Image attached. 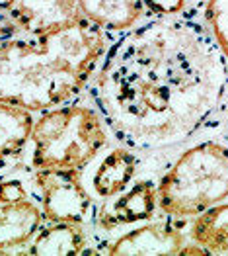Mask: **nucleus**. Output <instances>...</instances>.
<instances>
[{
    "mask_svg": "<svg viewBox=\"0 0 228 256\" xmlns=\"http://www.w3.org/2000/svg\"><path fill=\"white\" fill-rule=\"evenodd\" d=\"M227 80V57L203 24L160 16L107 49L94 96L113 133L133 149L154 150L199 128Z\"/></svg>",
    "mask_w": 228,
    "mask_h": 256,
    "instance_id": "nucleus-1",
    "label": "nucleus"
},
{
    "mask_svg": "<svg viewBox=\"0 0 228 256\" xmlns=\"http://www.w3.org/2000/svg\"><path fill=\"white\" fill-rule=\"evenodd\" d=\"M107 53L102 28L82 20L35 40H0V102L47 112L74 98Z\"/></svg>",
    "mask_w": 228,
    "mask_h": 256,
    "instance_id": "nucleus-2",
    "label": "nucleus"
},
{
    "mask_svg": "<svg viewBox=\"0 0 228 256\" xmlns=\"http://www.w3.org/2000/svg\"><path fill=\"white\" fill-rule=\"evenodd\" d=\"M158 208L172 217H195L228 198V147L205 141L187 149L162 176Z\"/></svg>",
    "mask_w": 228,
    "mask_h": 256,
    "instance_id": "nucleus-3",
    "label": "nucleus"
},
{
    "mask_svg": "<svg viewBox=\"0 0 228 256\" xmlns=\"http://www.w3.org/2000/svg\"><path fill=\"white\" fill-rule=\"evenodd\" d=\"M33 156L37 170L76 168L92 162L107 145L104 122L88 106H57L43 112L31 128Z\"/></svg>",
    "mask_w": 228,
    "mask_h": 256,
    "instance_id": "nucleus-4",
    "label": "nucleus"
},
{
    "mask_svg": "<svg viewBox=\"0 0 228 256\" xmlns=\"http://www.w3.org/2000/svg\"><path fill=\"white\" fill-rule=\"evenodd\" d=\"M35 184L41 192L43 217L59 223H80L88 219L92 198L82 184V174L76 168H45L37 170Z\"/></svg>",
    "mask_w": 228,
    "mask_h": 256,
    "instance_id": "nucleus-5",
    "label": "nucleus"
},
{
    "mask_svg": "<svg viewBox=\"0 0 228 256\" xmlns=\"http://www.w3.org/2000/svg\"><path fill=\"white\" fill-rule=\"evenodd\" d=\"M6 6L21 32L31 38L59 34L84 20L78 0H6Z\"/></svg>",
    "mask_w": 228,
    "mask_h": 256,
    "instance_id": "nucleus-6",
    "label": "nucleus"
},
{
    "mask_svg": "<svg viewBox=\"0 0 228 256\" xmlns=\"http://www.w3.org/2000/svg\"><path fill=\"white\" fill-rule=\"evenodd\" d=\"M186 244L184 233L168 221H154L119 236L107 254H180Z\"/></svg>",
    "mask_w": 228,
    "mask_h": 256,
    "instance_id": "nucleus-7",
    "label": "nucleus"
},
{
    "mask_svg": "<svg viewBox=\"0 0 228 256\" xmlns=\"http://www.w3.org/2000/svg\"><path fill=\"white\" fill-rule=\"evenodd\" d=\"M158 208V196L152 182L141 180L131 190L121 192L115 202L105 204L100 210L98 223L104 229H115L119 225H129L137 221H148Z\"/></svg>",
    "mask_w": 228,
    "mask_h": 256,
    "instance_id": "nucleus-8",
    "label": "nucleus"
},
{
    "mask_svg": "<svg viewBox=\"0 0 228 256\" xmlns=\"http://www.w3.org/2000/svg\"><path fill=\"white\" fill-rule=\"evenodd\" d=\"M43 212L33 202L0 204V250L27 244L43 225Z\"/></svg>",
    "mask_w": 228,
    "mask_h": 256,
    "instance_id": "nucleus-9",
    "label": "nucleus"
},
{
    "mask_svg": "<svg viewBox=\"0 0 228 256\" xmlns=\"http://www.w3.org/2000/svg\"><path fill=\"white\" fill-rule=\"evenodd\" d=\"M84 20L109 32H125L145 14L143 0H78Z\"/></svg>",
    "mask_w": 228,
    "mask_h": 256,
    "instance_id": "nucleus-10",
    "label": "nucleus"
},
{
    "mask_svg": "<svg viewBox=\"0 0 228 256\" xmlns=\"http://www.w3.org/2000/svg\"><path fill=\"white\" fill-rule=\"evenodd\" d=\"M137 174V158L131 150L113 149L104 156L92 178V186L100 198H115L127 190Z\"/></svg>",
    "mask_w": 228,
    "mask_h": 256,
    "instance_id": "nucleus-11",
    "label": "nucleus"
},
{
    "mask_svg": "<svg viewBox=\"0 0 228 256\" xmlns=\"http://www.w3.org/2000/svg\"><path fill=\"white\" fill-rule=\"evenodd\" d=\"M86 240H88V236L80 223L59 221V223L49 225L47 229H43L33 236L29 240L25 254H82Z\"/></svg>",
    "mask_w": 228,
    "mask_h": 256,
    "instance_id": "nucleus-12",
    "label": "nucleus"
},
{
    "mask_svg": "<svg viewBox=\"0 0 228 256\" xmlns=\"http://www.w3.org/2000/svg\"><path fill=\"white\" fill-rule=\"evenodd\" d=\"M191 238L203 246L207 254L228 256V204H215L203 214L195 215Z\"/></svg>",
    "mask_w": 228,
    "mask_h": 256,
    "instance_id": "nucleus-13",
    "label": "nucleus"
},
{
    "mask_svg": "<svg viewBox=\"0 0 228 256\" xmlns=\"http://www.w3.org/2000/svg\"><path fill=\"white\" fill-rule=\"evenodd\" d=\"M205 20L228 63V0H209Z\"/></svg>",
    "mask_w": 228,
    "mask_h": 256,
    "instance_id": "nucleus-14",
    "label": "nucleus"
},
{
    "mask_svg": "<svg viewBox=\"0 0 228 256\" xmlns=\"http://www.w3.org/2000/svg\"><path fill=\"white\" fill-rule=\"evenodd\" d=\"M27 198V190L20 180L10 178L0 182V204H18Z\"/></svg>",
    "mask_w": 228,
    "mask_h": 256,
    "instance_id": "nucleus-15",
    "label": "nucleus"
},
{
    "mask_svg": "<svg viewBox=\"0 0 228 256\" xmlns=\"http://www.w3.org/2000/svg\"><path fill=\"white\" fill-rule=\"evenodd\" d=\"M146 8H150L158 16H178L186 8V0H143Z\"/></svg>",
    "mask_w": 228,
    "mask_h": 256,
    "instance_id": "nucleus-16",
    "label": "nucleus"
},
{
    "mask_svg": "<svg viewBox=\"0 0 228 256\" xmlns=\"http://www.w3.org/2000/svg\"><path fill=\"white\" fill-rule=\"evenodd\" d=\"M20 26L12 18L6 2H0V40H10L20 34Z\"/></svg>",
    "mask_w": 228,
    "mask_h": 256,
    "instance_id": "nucleus-17",
    "label": "nucleus"
},
{
    "mask_svg": "<svg viewBox=\"0 0 228 256\" xmlns=\"http://www.w3.org/2000/svg\"><path fill=\"white\" fill-rule=\"evenodd\" d=\"M227 141H228V133H227Z\"/></svg>",
    "mask_w": 228,
    "mask_h": 256,
    "instance_id": "nucleus-18",
    "label": "nucleus"
},
{
    "mask_svg": "<svg viewBox=\"0 0 228 256\" xmlns=\"http://www.w3.org/2000/svg\"><path fill=\"white\" fill-rule=\"evenodd\" d=\"M0 162H2V160H0Z\"/></svg>",
    "mask_w": 228,
    "mask_h": 256,
    "instance_id": "nucleus-19",
    "label": "nucleus"
}]
</instances>
